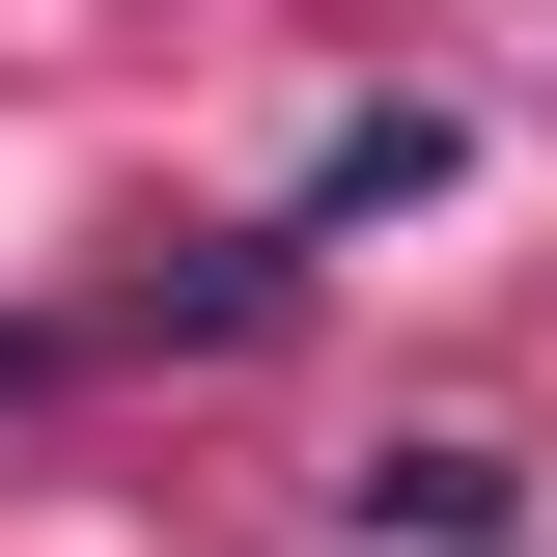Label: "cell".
I'll use <instances>...</instances> for the list:
<instances>
[{
	"mask_svg": "<svg viewBox=\"0 0 557 557\" xmlns=\"http://www.w3.org/2000/svg\"><path fill=\"white\" fill-rule=\"evenodd\" d=\"M362 502H391L418 557H502V446H391V474H362Z\"/></svg>",
	"mask_w": 557,
	"mask_h": 557,
	"instance_id": "obj_1",
	"label": "cell"
}]
</instances>
